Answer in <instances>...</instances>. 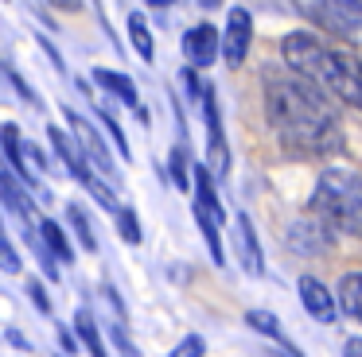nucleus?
<instances>
[{"label": "nucleus", "mask_w": 362, "mask_h": 357, "mask_svg": "<svg viewBox=\"0 0 362 357\" xmlns=\"http://www.w3.org/2000/svg\"><path fill=\"white\" fill-rule=\"evenodd\" d=\"M218 54H222V31L214 28V23H195V28H187V35H183V59H187L191 70L211 66Z\"/></svg>", "instance_id": "obj_10"}, {"label": "nucleus", "mask_w": 362, "mask_h": 357, "mask_svg": "<svg viewBox=\"0 0 362 357\" xmlns=\"http://www.w3.org/2000/svg\"><path fill=\"white\" fill-rule=\"evenodd\" d=\"M312 214L343 233L362 237V175L351 167H331L320 175L312 194Z\"/></svg>", "instance_id": "obj_3"}, {"label": "nucleus", "mask_w": 362, "mask_h": 357, "mask_svg": "<svg viewBox=\"0 0 362 357\" xmlns=\"http://www.w3.org/2000/svg\"><path fill=\"white\" fill-rule=\"evenodd\" d=\"M78 90L86 93L90 101H94V113H98V121H102V124H105V132H110V136H113V144H117L121 159H133V152H129V140H125V132H121L117 116H113V113H110V109H105V105H98V97H94V93L86 90V82H78Z\"/></svg>", "instance_id": "obj_20"}, {"label": "nucleus", "mask_w": 362, "mask_h": 357, "mask_svg": "<svg viewBox=\"0 0 362 357\" xmlns=\"http://www.w3.org/2000/svg\"><path fill=\"white\" fill-rule=\"evenodd\" d=\"M199 4H203V8H214V4H218V0H199Z\"/></svg>", "instance_id": "obj_32"}, {"label": "nucleus", "mask_w": 362, "mask_h": 357, "mask_svg": "<svg viewBox=\"0 0 362 357\" xmlns=\"http://www.w3.org/2000/svg\"><path fill=\"white\" fill-rule=\"evenodd\" d=\"M234 245H238V260L250 276H265V256H261V241L257 229H253L250 214H238L234 217Z\"/></svg>", "instance_id": "obj_13"}, {"label": "nucleus", "mask_w": 362, "mask_h": 357, "mask_svg": "<svg viewBox=\"0 0 362 357\" xmlns=\"http://www.w3.org/2000/svg\"><path fill=\"white\" fill-rule=\"evenodd\" d=\"M191 186H195V222L206 237V248H211L214 264H226V253H222V222H226V210L218 202V190H214V175L199 163L191 167Z\"/></svg>", "instance_id": "obj_4"}, {"label": "nucleus", "mask_w": 362, "mask_h": 357, "mask_svg": "<svg viewBox=\"0 0 362 357\" xmlns=\"http://www.w3.org/2000/svg\"><path fill=\"white\" fill-rule=\"evenodd\" d=\"M28 299H32L35 307L43 310V315H51V299H47V287H43L40 279H28Z\"/></svg>", "instance_id": "obj_27"}, {"label": "nucleus", "mask_w": 362, "mask_h": 357, "mask_svg": "<svg viewBox=\"0 0 362 357\" xmlns=\"http://www.w3.org/2000/svg\"><path fill=\"white\" fill-rule=\"evenodd\" d=\"M265 121L288 155H327L343 144L331 97L300 74H265Z\"/></svg>", "instance_id": "obj_1"}, {"label": "nucleus", "mask_w": 362, "mask_h": 357, "mask_svg": "<svg viewBox=\"0 0 362 357\" xmlns=\"http://www.w3.org/2000/svg\"><path fill=\"white\" fill-rule=\"evenodd\" d=\"M63 116H66V124H71V132H74V144H78L82 155L90 159V167H94L98 175H105V183H110V186H117V167H113L110 152H105L102 132H98L82 113H74V109H66V105H63Z\"/></svg>", "instance_id": "obj_8"}, {"label": "nucleus", "mask_w": 362, "mask_h": 357, "mask_svg": "<svg viewBox=\"0 0 362 357\" xmlns=\"http://www.w3.org/2000/svg\"><path fill=\"white\" fill-rule=\"evenodd\" d=\"M168 167H172V183L180 186V190H191V167H187V147H183V144L172 147V159H168Z\"/></svg>", "instance_id": "obj_24"}, {"label": "nucleus", "mask_w": 362, "mask_h": 357, "mask_svg": "<svg viewBox=\"0 0 362 357\" xmlns=\"http://www.w3.org/2000/svg\"><path fill=\"white\" fill-rule=\"evenodd\" d=\"M20 268H24L20 253L12 248V241H8V237H0V272H8V276H16Z\"/></svg>", "instance_id": "obj_25"}, {"label": "nucleus", "mask_w": 362, "mask_h": 357, "mask_svg": "<svg viewBox=\"0 0 362 357\" xmlns=\"http://www.w3.org/2000/svg\"><path fill=\"white\" fill-rule=\"evenodd\" d=\"M40 241H43V248H47L51 260H59V264H74L71 237L63 233V225H59L55 217H40Z\"/></svg>", "instance_id": "obj_16"}, {"label": "nucleus", "mask_w": 362, "mask_h": 357, "mask_svg": "<svg viewBox=\"0 0 362 357\" xmlns=\"http://www.w3.org/2000/svg\"><path fill=\"white\" fill-rule=\"evenodd\" d=\"M59 346H63L66 353H78V338H74V334L66 330V326H59Z\"/></svg>", "instance_id": "obj_29"}, {"label": "nucleus", "mask_w": 362, "mask_h": 357, "mask_svg": "<svg viewBox=\"0 0 362 357\" xmlns=\"http://www.w3.org/2000/svg\"><path fill=\"white\" fill-rule=\"evenodd\" d=\"M113 341H117V349H121V353H125V357H141V353H136V346H133V341L125 338V330H121V326H117V330H113Z\"/></svg>", "instance_id": "obj_28"}, {"label": "nucleus", "mask_w": 362, "mask_h": 357, "mask_svg": "<svg viewBox=\"0 0 362 357\" xmlns=\"http://www.w3.org/2000/svg\"><path fill=\"white\" fill-rule=\"evenodd\" d=\"M94 82L102 85L110 97H117L121 105H129V109H136V113L148 121V109L141 105V93H136V82L129 74H117V70H94Z\"/></svg>", "instance_id": "obj_14"}, {"label": "nucleus", "mask_w": 362, "mask_h": 357, "mask_svg": "<svg viewBox=\"0 0 362 357\" xmlns=\"http://www.w3.org/2000/svg\"><path fill=\"white\" fill-rule=\"evenodd\" d=\"M281 54L292 74L320 85L327 97L362 113V59H354L343 47H331L315 31H292L281 39Z\"/></svg>", "instance_id": "obj_2"}, {"label": "nucleus", "mask_w": 362, "mask_h": 357, "mask_svg": "<svg viewBox=\"0 0 362 357\" xmlns=\"http://www.w3.org/2000/svg\"><path fill=\"white\" fill-rule=\"evenodd\" d=\"M339 307H343L354 322H362V272H346V276L339 279Z\"/></svg>", "instance_id": "obj_18"}, {"label": "nucleus", "mask_w": 362, "mask_h": 357, "mask_svg": "<svg viewBox=\"0 0 362 357\" xmlns=\"http://www.w3.org/2000/svg\"><path fill=\"white\" fill-rule=\"evenodd\" d=\"M113 214H117V233L121 237H125L129 245H141L144 233H141V222H136V210L133 206H117Z\"/></svg>", "instance_id": "obj_23"}, {"label": "nucleus", "mask_w": 362, "mask_h": 357, "mask_svg": "<svg viewBox=\"0 0 362 357\" xmlns=\"http://www.w3.org/2000/svg\"><path fill=\"white\" fill-rule=\"evenodd\" d=\"M327 241H331L327 222H323V217H315V214H304V217H296V222L288 225V248H292V253L315 256V253H323V248H327Z\"/></svg>", "instance_id": "obj_11"}, {"label": "nucleus", "mask_w": 362, "mask_h": 357, "mask_svg": "<svg viewBox=\"0 0 362 357\" xmlns=\"http://www.w3.org/2000/svg\"><path fill=\"white\" fill-rule=\"evenodd\" d=\"M74 334H78L82 346L90 349V357H110V353H105V341H102V334H98L94 315H90V310H78V318H74Z\"/></svg>", "instance_id": "obj_22"}, {"label": "nucleus", "mask_w": 362, "mask_h": 357, "mask_svg": "<svg viewBox=\"0 0 362 357\" xmlns=\"http://www.w3.org/2000/svg\"><path fill=\"white\" fill-rule=\"evenodd\" d=\"M175 0H148V8H172Z\"/></svg>", "instance_id": "obj_31"}, {"label": "nucleus", "mask_w": 362, "mask_h": 357, "mask_svg": "<svg viewBox=\"0 0 362 357\" xmlns=\"http://www.w3.org/2000/svg\"><path fill=\"white\" fill-rule=\"evenodd\" d=\"M343 357H362V338H351V341H346Z\"/></svg>", "instance_id": "obj_30"}, {"label": "nucleus", "mask_w": 362, "mask_h": 357, "mask_svg": "<svg viewBox=\"0 0 362 357\" xmlns=\"http://www.w3.org/2000/svg\"><path fill=\"white\" fill-rule=\"evenodd\" d=\"M296 291H300L304 310L315 318V322H335V318H339V303H335V295H331V287L320 284L315 276H300Z\"/></svg>", "instance_id": "obj_12"}, {"label": "nucleus", "mask_w": 362, "mask_h": 357, "mask_svg": "<svg viewBox=\"0 0 362 357\" xmlns=\"http://www.w3.org/2000/svg\"><path fill=\"white\" fill-rule=\"evenodd\" d=\"M296 8L335 35H358L362 31V0H296Z\"/></svg>", "instance_id": "obj_6"}, {"label": "nucleus", "mask_w": 362, "mask_h": 357, "mask_svg": "<svg viewBox=\"0 0 362 357\" xmlns=\"http://www.w3.org/2000/svg\"><path fill=\"white\" fill-rule=\"evenodd\" d=\"M199 101H203V121H206V171L214 178H226L230 175V144H226V132H222L218 97H214L211 85H203Z\"/></svg>", "instance_id": "obj_7"}, {"label": "nucleus", "mask_w": 362, "mask_h": 357, "mask_svg": "<svg viewBox=\"0 0 362 357\" xmlns=\"http://www.w3.org/2000/svg\"><path fill=\"white\" fill-rule=\"evenodd\" d=\"M250 43H253V16L245 8H230L226 28H222V59L230 66H242L245 54H250Z\"/></svg>", "instance_id": "obj_9"}, {"label": "nucleus", "mask_w": 362, "mask_h": 357, "mask_svg": "<svg viewBox=\"0 0 362 357\" xmlns=\"http://www.w3.org/2000/svg\"><path fill=\"white\" fill-rule=\"evenodd\" d=\"M203 353H206V341L199 338V334H187V338H183L168 357H203Z\"/></svg>", "instance_id": "obj_26"}, {"label": "nucleus", "mask_w": 362, "mask_h": 357, "mask_svg": "<svg viewBox=\"0 0 362 357\" xmlns=\"http://www.w3.org/2000/svg\"><path fill=\"white\" fill-rule=\"evenodd\" d=\"M0 144H4V155H8L12 171H16L20 178H24V186L40 190V183H35V167L28 163V155H24V136H20L16 124H4V128H0Z\"/></svg>", "instance_id": "obj_15"}, {"label": "nucleus", "mask_w": 362, "mask_h": 357, "mask_svg": "<svg viewBox=\"0 0 362 357\" xmlns=\"http://www.w3.org/2000/svg\"><path fill=\"white\" fill-rule=\"evenodd\" d=\"M66 222H71L74 237H78V245L86 248V253H98V237H94V225H90L86 210L78 206V202H66Z\"/></svg>", "instance_id": "obj_21"}, {"label": "nucleus", "mask_w": 362, "mask_h": 357, "mask_svg": "<svg viewBox=\"0 0 362 357\" xmlns=\"http://www.w3.org/2000/svg\"><path fill=\"white\" fill-rule=\"evenodd\" d=\"M47 136H51V147L59 152V159H63V167L71 171V175L78 178L82 186H86V194H94V198H98V206H105V210H117V198H113V186L98 178V171L90 167V159L82 155V147L74 144V140L66 136L63 128H55V124L47 128Z\"/></svg>", "instance_id": "obj_5"}, {"label": "nucleus", "mask_w": 362, "mask_h": 357, "mask_svg": "<svg viewBox=\"0 0 362 357\" xmlns=\"http://www.w3.org/2000/svg\"><path fill=\"white\" fill-rule=\"evenodd\" d=\"M125 28H129V39H133V51L141 54L144 62H152L156 47H152V31H148V20H144V12H129Z\"/></svg>", "instance_id": "obj_19"}, {"label": "nucleus", "mask_w": 362, "mask_h": 357, "mask_svg": "<svg viewBox=\"0 0 362 357\" xmlns=\"http://www.w3.org/2000/svg\"><path fill=\"white\" fill-rule=\"evenodd\" d=\"M245 322H250L257 334H265V338H273L281 349H288V357H304V353H300V349L288 341V334L281 330V322H276V315H269V310H250V315H245Z\"/></svg>", "instance_id": "obj_17"}]
</instances>
